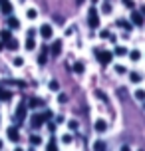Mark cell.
<instances>
[{
  "instance_id": "cell-1",
  "label": "cell",
  "mask_w": 145,
  "mask_h": 151,
  "mask_svg": "<svg viewBox=\"0 0 145 151\" xmlns=\"http://www.w3.org/2000/svg\"><path fill=\"white\" fill-rule=\"evenodd\" d=\"M88 24H90V28H99V14L95 6L88 10Z\"/></svg>"
},
{
  "instance_id": "cell-2",
  "label": "cell",
  "mask_w": 145,
  "mask_h": 151,
  "mask_svg": "<svg viewBox=\"0 0 145 151\" xmlns=\"http://www.w3.org/2000/svg\"><path fill=\"white\" fill-rule=\"evenodd\" d=\"M26 109H28L26 104H20V106H18V109H16V117H14L18 123H22V121H24V117H26Z\"/></svg>"
},
{
  "instance_id": "cell-3",
  "label": "cell",
  "mask_w": 145,
  "mask_h": 151,
  "mask_svg": "<svg viewBox=\"0 0 145 151\" xmlns=\"http://www.w3.org/2000/svg\"><path fill=\"white\" fill-rule=\"evenodd\" d=\"M111 58H113V54H111V52H99L98 54V60H99L101 66H107V64L111 62Z\"/></svg>"
},
{
  "instance_id": "cell-4",
  "label": "cell",
  "mask_w": 145,
  "mask_h": 151,
  "mask_svg": "<svg viewBox=\"0 0 145 151\" xmlns=\"http://www.w3.org/2000/svg\"><path fill=\"white\" fill-rule=\"evenodd\" d=\"M44 115H40V113H34L32 115V127H42L44 125Z\"/></svg>"
},
{
  "instance_id": "cell-5",
  "label": "cell",
  "mask_w": 145,
  "mask_h": 151,
  "mask_svg": "<svg viewBox=\"0 0 145 151\" xmlns=\"http://www.w3.org/2000/svg\"><path fill=\"white\" fill-rule=\"evenodd\" d=\"M0 10H2V14L10 16L12 14V4H10L8 0H0Z\"/></svg>"
},
{
  "instance_id": "cell-6",
  "label": "cell",
  "mask_w": 145,
  "mask_h": 151,
  "mask_svg": "<svg viewBox=\"0 0 145 151\" xmlns=\"http://www.w3.org/2000/svg\"><path fill=\"white\" fill-rule=\"evenodd\" d=\"M8 139L12 141V143H18V139H20V135H18V129L16 127H8Z\"/></svg>"
},
{
  "instance_id": "cell-7",
  "label": "cell",
  "mask_w": 145,
  "mask_h": 151,
  "mask_svg": "<svg viewBox=\"0 0 145 151\" xmlns=\"http://www.w3.org/2000/svg\"><path fill=\"white\" fill-rule=\"evenodd\" d=\"M60 52H62V40H54L52 48H50V54L52 56H60Z\"/></svg>"
},
{
  "instance_id": "cell-8",
  "label": "cell",
  "mask_w": 145,
  "mask_h": 151,
  "mask_svg": "<svg viewBox=\"0 0 145 151\" xmlns=\"http://www.w3.org/2000/svg\"><path fill=\"white\" fill-rule=\"evenodd\" d=\"M131 22L135 26H143V14L141 12H131Z\"/></svg>"
},
{
  "instance_id": "cell-9",
  "label": "cell",
  "mask_w": 145,
  "mask_h": 151,
  "mask_svg": "<svg viewBox=\"0 0 145 151\" xmlns=\"http://www.w3.org/2000/svg\"><path fill=\"white\" fill-rule=\"evenodd\" d=\"M40 34H42V38L50 40V38H52V26H50V24H44V26L40 28Z\"/></svg>"
},
{
  "instance_id": "cell-10",
  "label": "cell",
  "mask_w": 145,
  "mask_h": 151,
  "mask_svg": "<svg viewBox=\"0 0 145 151\" xmlns=\"http://www.w3.org/2000/svg\"><path fill=\"white\" fill-rule=\"evenodd\" d=\"M93 127H95V131H106V129H107V123H106L103 119H98Z\"/></svg>"
},
{
  "instance_id": "cell-11",
  "label": "cell",
  "mask_w": 145,
  "mask_h": 151,
  "mask_svg": "<svg viewBox=\"0 0 145 151\" xmlns=\"http://www.w3.org/2000/svg\"><path fill=\"white\" fill-rule=\"evenodd\" d=\"M42 104H44L42 99H36V98H32V99H28V104H26V106H28V107H32V109H34V107L42 106Z\"/></svg>"
},
{
  "instance_id": "cell-12",
  "label": "cell",
  "mask_w": 145,
  "mask_h": 151,
  "mask_svg": "<svg viewBox=\"0 0 145 151\" xmlns=\"http://www.w3.org/2000/svg\"><path fill=\"white\" fill-rule=\"evenodd\" d=\"M10 98H12V93H10V91H4L0 88V101H8Z\"/></svg>"
},
{
  "instance_id": "cell-13",
  "label": "cell",
  "mask_w": 145,
  "mask_h": 151,
  "mask_svg": "<svg viewBox=\"0 0 145 151\" xmlns=\"http://www.w3.org/2000/svg\"><path fill=\"white\" fill-rule=\"evenodd\" d=\"M4 44H6L8 50H16V48H18V42H16L14 38H10V40H8V42H4Z\"/></svg>"
},
{
  "instance_id": "cell-14",
  "label": "cell",
  "mask_w": 145,
  "mask_h": 151,
  "mask_svg": "<svg viewBox=\"0 0 145 151\" xmlns=\"http://www.w3.org/2000/svg\"><path fill=\"white\" fill-rule=\"evenodd\" d=\"M93 151H106V143L103 141H95L93 143Z\"/></svg>"
},
{
  "instance_id": "cell-15",
  "label": "cell",
  "mask_w": 145,
  "mask_h": 151,
  "mask_svg": "<svg viewBox=\"0 0 145 151\" xmlns=\"http://www.w3.org/2000/svg\"><path fill=\"white\" fill-rule=\"evenodd\" d=\"M34 46H36L34 38H32V36H28V40H26V50H34Z\"/></svg>"
},
{
  "instance_id": "cell-16",
  "label": "cell",
  "mask_w": 145,
  "mask_h": 151,
  "mask_svg": "<svg viewBox=\"0 0 145 151\" xmlns=\"http://www.w3.org/2000/svg\"><path fill=\"white\" fill-rule=\"evenodd\" d=\"M0 38H2V42H8V40L12 38V36H10V30H2V32H0Z\"/></svg>"
},
{
  "instance_id": "cell-17",
  "label": "cell",
  "mask_w": 145,
  "mask_h": 151,
  "mask_svg": "<svg viewBox=\"0 0 145 151\" xmlns=\"http://www.w3.org/2000/svg\"><path fill=\"white\" fill-rule=\"evenodd\" d=\"M74 72L82 74V72H84V62H76V64H74Z\"/></svg>"
},
{
  "instance_id": "cell-18",
  "label": "cell",
  "mask_w": 145,
  "mask_h": 151,
  "mask_svg": "<svg viewBox=\"0 0 145 151\" xmlns=\"http://www.w3.org/2000/svg\"><path fill=\"white\" fill-rule=\"evenodd\" d=\"M8 26H10V28H18V26H20V22H18L16 18H12V16H10V18H8Z\"/></svg>"
},
{
  "instance_id": "cell-19",
  "label": "cell",
  "mask_w": 145,
  "mask_h": 151,
  "mask_svg": "<svg viewBox=\"0 0 145 151\" xmlns=\"http://www.w3.org/2000/svg\"><path fill=\"white\" fill-rule=\"evenodd\" d=\"M129 80H131V82H135V83H137V82H141V74H137V72H131Z\"/></svg>"
},
{
  "instance_id": "cell-20",
  "label": "cell",
  "mask_w": 145,
  "mask_h": 151,
  "mask_svg": "<svg viewBox=\"0 0 145 151\" xmlns=\"http://www.w3.org/2000/svg\"><path fill=\"white\" fill-rule=\"evenodd\" d=\"M117 26H121V28H125V30H131V24L125 22V20H117Z\"/></svg>"
},
{
  "instance_id": "cell-21",
  "label": "cell",
  "mask_w": 145,
  "mask_h": 151,
  "mask_svg": "<svg viewBox=\"0 0 145 151\" xmlns=\"http://www.w3.org/2000/svg\"><path fill=\"white\" fill-rule=\"evenodd\" d=\"M30 143L32 145H40V143H42V139H40L38 135H30Z\"/></svg>"
},
{
  "instance_id": "cell-22",
  "label": "cell",
  "mask_w": 145,
  "mask_h": 151,
  "mask_svg": "<svg viewBox=\"0 0 145 151\" xmlns=\"http://www.w3.org/2000/svg\"><path fill=\"white\" fill-rule=\"evenodd\" d=\"M125 48H123V46H117V48H115V56H125Z\"/></svg>"
},
{
  "instance_id": "cell-23",
  "label": "cell",
  "mask_w": 145,
  "mask_h": 151,
  "mask_svg": "<svg viewBox=\"0 0 145 151\" xmlns=\"http://www.w3.org/2000/svg\"><path fill=\"white\" fill-rule=\"evenodd\" d=\"M26 16H28V18H30V20H34V18H36V16H38V12H36V10H34V8H30V10H28V12H26Z\"/></svg>"
},
{
  "instance_id": "cell-24",
  "label": "cell",
  "mask_w": 145,
  "mask_h": 151,
  "mask_svg": "<svg viewBox=\"0 0 145 151\" xmlns=\"http://www.w3.org/2000/svg\"><path fill=\"white\" fill-rule=\"evenodd\" d=\"M50 90H52V91H58V90H60V83L56 82V80H52V82H50Z\"/></svg>"
},
{
  "instance_id": "cell-25",
  "label": "cell",
  "mask_w": 145,
  "mask_h": 151,
  "mask_svg": "<svg viewBox=\"0 0 145 151\" xmlns=\"http://www.w3.org/2000/svg\"><path fill=\"white\" fill-rule=\"evenodd\" d=\"M123 4H125V8H129V10H133V6H135V4H133V0H121Z\"/></svg>"
},
{
  "instance_id": "cell-26",
  "label": "cell",
  "mask_w": 145,
  "mask_h": 151,
  "mask_svg": "<svg viewBox=\"0 0 145 151\" xmlns=\"http://www.w3.org/2000/svg\"><path fill=\"white\" fill-rule=\"evenodd\" d=\"M135 98H137V99H145V91L143 90H137V91H135Z\"/></svg>"
},
{
  "instance_id": "cell-27",
  "label": "cell",
  "mask_w": 145,
  "mask_h": 151,
  "mask_svg": "<svg viewBox=\"0 0 145 151\" xmlns=\"http://www.w3.org/2000/svg\"><path fill=\"white\" fill-rule=\"evenodd\" d=\"M139 58H141V54H139L137 50H135V52H131V60H133V62H137Z\"/></svg>"
},
{
  "instance_id": "cell-28",
  "label": "cell",
  "mask_w": 145,
  "mask_h": 151,
  "mask_svg": "<svg viewBox=\"0 0 145 151\" xmlns=\"http://www.w3.org/2000/svg\"><path fill=\"white\" fill-rule=\"evenodd\" d=\"M58 101H60V104H66V101H68V96H66V93H60V96H58Z\"/></svg>"
},
{
  "instance_id": "cell-29",
  "label": "cell",
  "mask_w": 145,
  "mask_h": 151,
  "mask_svg": "<svg viewBox=\"0 0 145 151\" xmlns=\"http://www.w3.org/2000/svg\"><path fill=\"white\" fill-rule=\"evenodd\" d=\"M46 151H58V147H56V143H54V139L50 141V145H48V149Z\"/></svg>"
},
{
  "instance_id": "cell-30",
  "label": "cell",
  "mask_w": 145,
  "mask_h": 151,
  "mask_svg": "<svg viewBox=\"0 0 145 151\" xmlns=\"http://www.w3.org/2000/svg\"><path fill=\"white\" fill-rule=\"evenodd\" d=\"M103 12H106V14H109V12H111V4H109V2H106V4H103Z\"/></svg>"
},
{
  "instance_id": "cell-31",
  "label": "cell",
  "mask_w": 145,
  "mask_h": 151,
  "mask_svg": "<svg viewBox=\"0 0 145 151\" xmlns=\"http://www.w3.org/2000/svg\"><path fill=\"white\" fill-rule=\"evenodd\" d=\"M72 139H74L72 135H64V137H62V141H64V143H72Z\"/></svg>"
},
{
  "instance_id": "cell-32",
  "label": "cell",
  "mask_w": 145,
  "mask_h": 151,
  "mask_svg": "<svg viewBox=\"0 0 145 151\" xmlns=\"http://www.w3.org/2000/svg\"><path fill=\"white\" fill-rule=\"evenodd\" d=\"M22 64H24L22 58H14V66H22Z\"/></svg>"
},
{
  "instance_id": "cell-33",
  "label": "cell",
  "mask_w": 145,
  "mask_h": 151,
  "mask_svg": "<svg viewBox=\"0 0 145 151\" xmlns=\"http://www.w3.org/2000/svg\"><path fill=\"white\" fill-rule=\"evenodd\" d=\"M46 50H44V54H42V56H40V64H46Z\"/></svg>"
},
{
  "instance_id": "cell-34",
  "label": "cell",
  "mask_w": 145,
  "mask_h": 151,
  "mask_svg": "<svg viewBox=\"0 0 145 151\" xmlns=\"http://www.w3.org/2000/svg\"><path fill=\"white\" fill-rule=\"evenodd\" d=\"M99 36H101V38H109V32H107V30H101V32H99Z\"/></svg>"
},
{
  "instance_id": "cell-35",
  "label": "cell",
  "mask_w": 145,
  "mask_h": 151,
  "mask_svg": "<svg viewBox=\"0 0 145 151\" xmlns=\"http://www.w3.org/2000/svg\"><path fill=\"white\" fill-rule=\"evenodd\" d=\"M68 125H70V127H72V129H78V121H70Z\"/></svg>"
},
{
  "instance_id": "cell-36",
  "label": "cell",
  "mask_w": 145,
  "mask_h": 151,
  "mask_svg": "<svg viewBox=\"0 0 145 151\" xmlns=\"http://www.w3.org/2000/svg\"><path fill=\"white\" fill-rule=\"evenodd\" d=\"M98 98H101V99H103V101H106V99H107V98H106V93H103V91H99V90H98Z\"/></svg>"
},
{
  "instance_id": "cell-37",
  "label": "cell",
  "mask_w": 145,
  "mask_h": 151,
  "mask_svg": "<svg viewBox=\"0 0 145 151\" xmlns=\"http://www.w3.org/2000/svg\"><path fill=\"white\" fill-rule=\"evenodd\" d=\"M44 119H52V111H46V113H44Z\"/></svg>"
},
{
  "instance_id": "cell-38",
  "label": "cell",
  "mask_w": 145,
  "mask_h": 151,
  "mask_svg": "<svg viewBox=\"0 0 145 151\" xmlns=\"http://www.w3.org/2000/svg\"><path fill=\"white\" fill-rule=\"evenodd\" d=\"M115 70H117V74H123V72H125V68H123V66H117Z\"/></svg>"
},
{
  "instance_id": "cell-39",
  "label": "cell",
  "mask_w": 145,
  "mask_h": 151,
  "mask_svg": "<svg viewBox=\"0 0 145 151\" xmlns=\"http://www.w3.org/2000/svg\"><path fill=\"white\" fill-rule=\"evenodd\" d=\"M121 151H131V149H129V145H123V147H121Z\"/></svg>"
},
{
  "instance_id": "cell-40",
  "label": "cell",
  "mask_w": 145,
  "mask_h": 151,
  "mask_svg": "<svg viewBox=\"0 0 145 151\" xmlns=\"http://www.w3.org/2000/svg\"><path fill=\"white\" fill-rule=\"evenodd\" d=\"M141 14H143V16H145V6H141Z\"/></svg>"
},
{
  "instance_id": "cell-41",
  "label": "cell",
  "mask_w": 145,
  "mask_h": 151,
  "mask_svg": "<svg viewBox=\"0 0 145 151\" xmlns=\"http://www.w3.org/2000/svg\"><path fill=\"white\" fill-rule=\"evenodd\" d=\"M82 2H84V0H78V4H82Z\"/></svg>"
},
{
  "instance_id": "cell-42",
  "label": "cell",
  "mask_w": 145,
  "mask_h": 151,
  "mask_svg": "<svg viewBox=\"0 0 145 151\" xmlns=\"http://www.w3.org/2000/svg\"><path fill=\"white\" fill-rule=\"evenodd\" d=\"M0 149H2V141H0Z\"/></svg>"
},
{
  "instance_id": "cell-43",
  "label": "cell",
  "mask_w": 145,
  "mask_h": 151,
  "mask_svg": "<svg viewBox=\"0 0 145 151\" xmlns=\"http://www.w3.org/2000/svg\"><path fill=\"white\" fill-rule=\"evenodd\" d=\"M0 50H2V44H0Z\"/></svg>"
},
{
  "instance_id": "cell-44",
  "label": "cell",
  "mask_w": 145,
  "mask_h": 151,
  "mask_svg": "<svg viewBox=\"0 0 145 151\" xmlns=\"http://www.w3.org/2000/svg\"><path fill=\"white\" fill-rule=\"evenodd\" d=\"M16 151H22V149H16Z\"/></svg>"
},
{
  "instance_id": "cell-45",
  "label": "cell",
  "mask_w": 145,
  "mask_h": 151,
  "mask_svg": "<svg viewBox=\"0 0 145 151\" xmlns=\"http://www.w3.org/2000/svg\"><path fill=\"white\" fill-rule=\"evenodd\" d=\"M139 151H143V149H139Z\"/></svg>"
}]
</instances>
